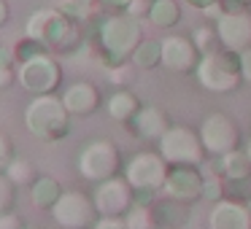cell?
Listing matches in <instances>:
<instances>
[{
  "label": "cell",
  "instance_id": "1",
  "mask_svg": "<svg viewBox=\"0 0 251 229\" xmlns=\"http://www.w3.org/2000/svg\"><path fill=\"white\" fill-rule=\"evenodd\" d=\"M143 41V27L141 19L132 17L127 11H111L98 22V33H95V44H98V54L108 68L125 65L132 60L135 49Z\"/></svg>",
  "mask_w": 251,
  "mask_h": 229
},
{
  "label": "cell",
  "instance_id": "2",
  "mask_svg": "<svg viewBox=\"0 0 251 229\" xmlns=\"http://www.w3.org/2000/svg\"><path fill=\"white\" fill-rule=\"evenodd\" d=\"M25 35L38 41L51 54H65L81 44V24L73 22L62 8H38L25 22Z\"/></svg>",
  "mask_w": 251,
  "mask_h": 229
},
{
  "label": "cell",
  "instance_id": "3",
  "mask_svg": "<svg viewBox=\"0 0 251 229\" xmlns=\"http://www.w3.org/2000/svg\"><path fill=\"white\" fill-rule=\"evenodd\" d=\"M25 127L33 137L44 143H57L71 132V114L62 97L57 94H38L25 108Z\"/></svg>",
  "mask_w": 251,
  "mask_h": 229
},
{
  "label": "cell",
  "instance_id": "4",
  "mask_svg": "<svg viewBox=\"0 0 251 229\" xmlns=\"http://www.w3.org/2000/svg\"><path fill=\"white\" fill-rule=\"evenodd\" d=\"M195 78L202 89L213 94H229L240 87L243 81V70H240V54L232 49H216L205 51L195 68Z\"/></svg>",
  "mask_w": 251,
  "mask_h": 229
},
{
  "label": "cell",
  "instance_id": "5",
  "mask_svg": "<svg viewBox=\"0 0 251 229\" xmlns=\"http://www.w3.org/2000/svg\"><path fill=\"white\" fill-rule=\"evenodd\" d=\"M168 173L170 164L165 162V157L159 151H138L122 167V175L132 186L138 200H154L157 194H162Z\"/></svg>",
  "mask_w": 251,
  "mask_h": 229
},
{
  "label": "cell",
  "instance_id": "6",
  "mask_svg": "<svg viewBox=\"0 0 251 229\" xmlns=\"http://www.w3.org/2000/svg\"><path fill=\"white\" fill-rule=\"evenodd\" d=\"M122 154L116 148L114 140H105V137H98V140H89L81 146L76 157V170L84 181L89 183H103V181L114 178V175L122 173Z\"/></svg>",
  "mask_w": 251,
  "mask_h": 229
},
{
  "label": "cell",
  "instance_id": "7",
  "mask_svg": "<svg viewBox=\"0 0 251 229\" xmlns=\"http://www.w3.org/2000/svg\"><path fill=\"white\" fill-rule=\"evenodd\" d=\"M157 151L165 157L168 164H195V167H200L208 157L200 140V130L189 124H170L165 135L157 140Z\"/></svg>",
  "mask_w": 251,
  "mask_h": 229
},
{
  "label": "cell",
  "instance_id": "8",
  "mask_svg": "<svg viewBox=\"0 0 251 229\" xmlns=\"http://www.w3.org/2000/svg\"><path fill=\"white\" fill-rule=\"evenodd\" d=\"M17 81L33 97H38V94H57V89L62 84V68L51 51H38L35 57L19 62Z\"/></svg>",
  "mask_w": 251,
  "mask_h": 229
},
{
  "label": "cell",
  "instance_id": "9",
  "mask_svg": "<svg viewBox=\"0 0 251 229\" xmlns=\"http://www.w3.org/2000/svg\"><path fill=\"white\" fill-rule=\"evenodd\" d=\"M49 213H51V221L60 229H92L95 221L100 218L92 194H87L81 189L62 191V197Z\"/></svg>",
  "mask_w": 251,
  "mask_h": 229
},
{
  "label": "cell",
  "instance_id": "10",
  "mask_svg": "<svg viewBox=\"0 0 251 229\" xmlns=\"http://www.w3.org/2000/svg\"><path fill=\"white\" fill-rule=\"evenodd\" d=\"M200 140L205 146L208 157H224V154L240 148V127L229 114H208L200 121Z\"/></svg>",
  "mask_w": 251,
  "mask_h": 229
},
{
  "label": "cell",
  "instance_id": "11",
  "mask_svg": "<svg viewBox=\"0 0 251 229\" xmlns=\"http://www.w3.org/2000/svg\"><path fill=\"white\" fill-rule=\"evenodd\" d=\"M92 200L100 216H127V210L135 205V191L127 183L125 175L119 173L103 183H95Z\"/></svg>",
  "mask_w": 251,
  "mask_h": 229
},
{
  "label": "cell",
  "instance_id": "12",
  "mask_svg": "<svg viewBox=\"0 0 251 229\" xmlns=\"http://www.w3.org/2000/svg\"><path fill=\"white\" fill-rule=\"evenodd\" d=\"M219 35V46L232 51H246L251 49V14L243 8H235V11H222L219 19L213 22Z\"/></svg>",
  "mask_w": 251,
  "mask_h": 229
},
{
  "label": "cell",
  "instance_id": "13",
  "mask_svg": "<svg viewBox=\"0 0 251 229\" xmlns=\"http://www.w3.org/2000/svg\"><path fill=\"white\" fill-rule=\"evenodd\" d=\"M200 57H202V51L186 35H168V38H162V68L165 70L178 73V76L195 73Z\"/></svg>",
  "mask_w": 251,
  "mask_h": 229
},
{
  "label": "cell",
  "instance_id": "14",
  "mask_svg": "<svg viewBox=\"0 0 251 229\" xmlns=\"http://www.w3.org/2000/svg\"><path fill=\"white\" fill-rule=\"evenodd\" d=\"M202 183L205 175L195 164H170L168 181H165V194L176 197L181 202H197L202 200Z\"/></svg>",
  "mask_w": 251,
  "mask_h": 229
},
{
  "label": "cell",
  "instance_id": "15",
  "mask_svg": "<svg viewBox=\"0 0 251 229\" xmlns=\"http://www.w3.org/2000/svg\"><path fill=\"white\" fill-rule=\"evenodd\" d=\"M208 229H251V207L246 200L222 197L208 213Z\"/></svg>",
  "mask_w": 251,
  "mask_h": 229
},
{
  "label": "cell",
  "instance_id": "16",
  "mask_svg": "<svg viewBox=\"0 0 251 229\" xmlns=\"http://www.w3.org/2000/svg\"><path fill=\"white\" fill-rule=\"evenodd\" d=\"M151 210H154V227L157 229H184L189 224V216H192L189 202H181L170 194L154 197Z\"/></svg>",
  "mask_w": 251,
  "mask_h": 229
},
{
  "label": "cell",
  "instance_id": "17",
  "mask_svg": "<svg viewBox=\"0 0 251 229\" xmlns=\"http://www.w3.org/2000/svg\"><path fill=\"white\" fill-rule=\"evenodd\" d=\"M168 127H170V116L165 114L159 105H141V111L127 121V130L135 137H141V140H154V143L165 135Z\"/></svg>",
  "mask_w": 251,
  "mask_h": 229
},
{
  "label": "cell",
  "instance_id": "18",
  "mask_svg": "<svg viewBox=\"0 0 251 229\" xmlns=\"http://www.w3.org/2000/svg\"><path fill=\"white\" fill-rule=\"evenodd\" d=\"M62 103L71 116H92L100 108V92L92 81H73L62 92Z\"/></svg>",
  "mask_w": 251,
  "mask_h": 229
},
{
  "label": "cell",
  "instance_id": "19",
  "mask_svg": "<svg viewBox=\"0 0 251 229\" xmlns=\"http://www.w3.org/2000/svg\"><path fill=\"white\" fill-rule=\"evenodd\" d=\"M62 186L57 178H51V175H38V178L30 183V202H33V207H38V210H51V207L57 205V200L62 197Z\"/></svg>",
  "mask_w": 251,
  "mask_h": 229
},
{
  "label": "cell",
  "instance_id": "20",
  "mask_svg": "<svg viewBox=\"0 0 251 229\" xmlns=\"http://www.w3.org/2000/svg\"><path fill=\"white\" fill-rule=\"evenodd\" d=\"M105 111H108V116L114 121L127 124V121H130L132 116L141 111V100H138L135 92H130V89L122 87V89H116V92L105 100Z\"/></svg>",
  "mask_w": 251,
  "mask_h": 229
},
{
  "label": "cell",
  "instance_id": "21",
  "mask_svg": "<svg viewBox=\"0 0 251 229\" xmlns=\"http://www.w3.org/2000/svg\"><path fill=\"white\" fill-rule=\"evenodd\" d=\"M146 19L154 24V27H159V30H170L173 24H178L181 8H178L176 0H151Z\"/></svg>",
  "mask_w": 251,
  "mask_h": 229
},
{
  "label": "cell",
  "instance_id": "22",
  "mask_svg": "<svg viewBox=\"0 0 251 229\" xmlns=\"http://www.w3.org/2000/svg\"><path fill=\"white\" fill-rule=\"evenodd\" d=\"M222 178L224 181H249L251 178V159L246 151H235L222 157Z\"/></svg>",
  "mask_w": 251,
  "mask_h": 229
},
{
  "label": "cell",
  "instance_id": "23",
  "mask_svg": "<svg viewBox=\"0 0 251 229\" xmlns=\"http://www.w3.org/2000/svg\"><path fill=\"white\" fill-rule=\"evenodd\" d=\"M130 62L138 68V70H151V68L162 65V41L143 38Z\"/></svg>",
  "mask_w": 251,
  "mask_h": 229
},
{
  "label": "cell",
  "instance_id": "24",
  "mask_svg": "<svg viewBox=\"0 0 251 229\" xmlns=\"http://www.w3.org/2000/svg\"><path fill=\"white\" fill-rule=\"evenodd\" d=\"M125 221H127V227H130V229H157V227H154L151 200H138V197H135V205L127 210Z\"/></svg>",
  "mask_w": 251,
  "mask_h": 229
},
{
  "label": "cell",
  "instance_id": "25",
  "mask_svg": "<svg viewBox=\"0 0 251 229\" xmlns=\"http://www.w3.org/2000/svg\"><path fill=\"white\" fill-rule=\"evenodd\" d=\"M3 173H6L17 186H30L35 178H38V170L33 167V162H27V159H22V157H14L11 162L6 164Z\"/></svg>",
  "mask_w": 251,
  "mask_h": 229
},
{
  "label": "cell",
  "instance_id": "26",
  "mask_svg": "<svg viewBox=\"0 0 251 229\" xmlns=\"http://www.w3.org/2000/svg\"><path fill=\"white\" fill-rule=\"evenodd\" d=\"M60 8L68 14V17L73 19V22H87L89 17H92V11H95V6H92V0H62L60 3Z\"/></svg>",
  "mask_w": 251,
  "mask_h": 229
},
{
  "label": "cell",
  "instance_id": "27",
  "mask_svg": "<svg viewBox=\"0 0 251 229\" xmlns=\"http://www.w3.org/2000/svg\"><path fill=\"white\" fill-rule=\"evenodd\" d=\"M17 191H19V186L6 173H0V216L14 210V205H17Z\"/></svg>",
  "mask_w": 251,
  "mask_h": 229
},
{
  "label": "cell",
  "instance_id": "28",
  "mask_svg": "<svg viewBox=\"0 0 251 229\" xmlns=\"http://www.w3.org/2000/svg\"><path fill=\"white\" fill-rule=\"evenodd\" d=\"M192 41H195V46L205 54V51L216 49L219 46V35H216V27H211V24H200V27L192 33Z\"/></svg>",
  "mask_w": 251,
  "mask_h": 229
},
{
  "label": "cell",
  "instance_id": "29",
  "mask_svg": "<svg viewBox=\"0 0 251 229\" xmlns=\"http://www.w3.org/2000/svg\"><path fill=\"white\" fill-rule=\"evenodd\" d=\"M222 197H227V189H224V178H222V175H205V183H202V200L219 202Z\"/></svg>",
  "mask_w": 251,
  "mask_h": 229
},
{
  "label": "cell",
  "instance_id": "30",
  "mask_svg": "<svg viewBox=\"0 0 251 229\" xmlns=\"http://www.w3.org/2000/svg\"><path fill=\"white\" fill-rule=\"evenodd\" d=\"M38 51H46V49L38 44V41H33V38H27V35H25V38L19 41L17 46H14V54H17V65H19V62H25V60H30V57H35Z\"/></svg>",
  "mask_w": 251,
  "mask_h": 229
},
{
  "label": "cell",
  "instance_id": "31",
  "mask_svg": "<svg viewBox=\"0 0 251 229\" xmlns=\"http://www.w3.org/2000/svg\"><path fill=\"white\" fill-rule=\"evenodd\" d=\"M132 62H125V65H114V68H108V78L116 84V87H127L130 84V78H132Z\"/></svg>",
  "mask_w": 251,
  "mask_h": 229
},
{
  "label": "cell",
  "instance_id": "32",
  "mask_svg": "<svg viewBox=\"0 0 251 229\" xmlns=\"http://www.w3.org/2000/svg\"><path fill=\"white\" fill-rule=\"evenodd\" d=\"M92 229H130V227H127L125 216H100Z\"/></svg>",
  "mask_w": 251,
  "mask_h": 229
},
{
  "label": "cell",
  "instance_id": "33",
  "mask_svg": "<svg viewBox=\"0 0 251 229\" xmlns=\"http://www.w3.org/2000/svg\"><path fill=\"white\" fill-rule=\"evenodd\" d=\"M14 159V154H11V140H8L3 132H0V173L6 170V164Z\"/></svg>",
  "mask_w": 251,
  "mask_h": 229
},
{
  "label": "cell",
  "instance_id": "34",
  "mask_svg": "<svg viewBox=\"0 0 251 229\" xmlns=\"http://www.w3.org/2000/svg\"><path fill=\"white\" fill-rule=\"evenodd\" d=\"M0 229H25V221L14 210H8L0 216Z\"/></svg>",
  "mask_w": 251,
  "mask_h": 229
},
{
  "label": "cell",
  "instance_id": "35",
  "mask_svg": "<svg viewBox=\"0 0 251 229\" xmlns=\"http://www.w3.org/2000/svg\"><path fill=\"white\" fill-rule=\"evenodd\" d=\"M14 81H17V70H14V65H0V89H8Z\"/></svg>",
  "mask_w": 251,
  "mask_h": 229
},
{
  "label": "cell",
  "instance_id": "36",
  "mask_svg": "<svg viewBox=\"0 0 251 229\" xmlns=\"http://www.w3.org/2000/svg\"><path fill=\"white\" fill-rule=\"evenodd\" d=\"M149 6H151V0H132L130 6H127V14H132V17H146L149 14Z\"/></svg>",
  "mask_w": 251,
  "mask_h": 229
},
{
  "label": "cell",
  "instance_id": "37",
  "mask_svg": "<svg viewBox=\"0 0 251 229\" xmlns=\"http://www.w3.org/2000/svg\"><path fill=\"white\" fill-rule=\"evenodd\" d=\"M240 70H243V81L251 87V49L240 51Z\"/></svg>",
  "mask_w": 251,
  "mask_h": 229
},
{
  "label": "cell",
  "instance_id": "38",
  "mask_svg": "<svg viewBox=\"0 0 251 229\" xmlns=\"http://www.w3.org/2000/svg\"><path fill=\"white\" fill-rule=\"evenodd\" d=\"M103 8H108V11H127V6H130L132 0H98Z\"/></svg>",
  "mask_w": 251,
  "mask_h": 229
},
{
  "label": "cell",
  "instance_id": "39",
  "mask_svg": "<svg viewBox=\"0 0 251 229\" xmlns=\"http://www.w3.org/2000/svg\"><path fill=\"white\" fill-rule=\"evenodd\" d=\"M0 65H17L14 46H0Z\"/></svg>",
  "mask_w": 251,
  "mask_h": 229
},
{
  "label": "cell",
  "instance_id": "40",
  "mask_svg": "<svg viewBox=\"0 0 251 229\" xmlns=\"http://www.w3.org/2000/svg\"><path fill=\"white\" fill-rule=\"evenodd\" d=\"M186 6H192V8H200V11H205L208 6H213V3H219V0H184Z\"/></svg>",
  "mask_w": 251,
  "mask_h": 229
},
{
  "label": "cell",
  "instance_id": "41",
  "mask_svg": "<svg viewBox=\"0 0 251 229\" xmlns=\"http://www.w3.org/2000/svg\"><path fill=\"white\" fill-rule=\"evenodd\" d=\"M8 17H11V8H8V3L6 0H0V27L8 22Z\"/></svg>",
  "mask_w": 251,
  "mask_h": 229
},
{
  "label": "cell",
  "instance_id": "42",
  "mask_svg": "<svg viewBox=\"0 0 251 229\" xmlns=\"http://www.w3.org/2000/svg\"><path fill=\"white\" fill-rule=\"evenodd\" d=\"M246 154H249V159H251V137H249V143H246Z\"/></svg>",
  "mask_w": 251,
  "mask_h": 229
},
{
  "label": "cell",
  "instance_id": "43",
  "mask_svg": "<svg viewBox=\"0 0 251 229\" xmlns=\"http://www.w3.org/2000/svg\"><path fill=\"white\" fill-rule=\"evenodd\" d=\"M240 3H243V6H251V0H240Z\"/></svg>",
  "mask_w": 251,
  "mask_h": 229
},
{
  "label": "cell",
  "instance_id": "44",
  "mask_svg": "<svg viewBox=\"0 0 251 229\" xmlns=\"http://www.w3.org/2000/svg\"><path fill=\"white\" fill-rule=\"evenodd\" d=\"M246 202H249V207H251V197H249V200H246Z\"/></svg>",
  "mask_w": 251,
  "mask_h": 229
},
{
  "label": "cell",
  "instance_id": "45",
  "mask_svg": "<svg viewBox=\"0 0 251 229\" xmlns=\"http://www.w3.org/2000/svg\"><path fill=\"white\" fill-rule=\"evenodd\" d=\"M25 229H38V227H25Z\"/></svg>",
  "mask_w": 251,
  "mask_h": 229
}]
</instances>
